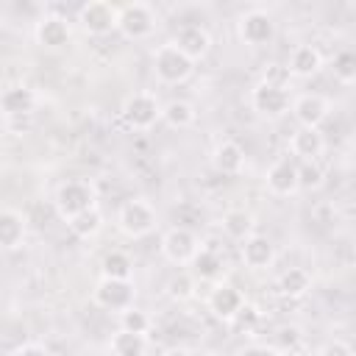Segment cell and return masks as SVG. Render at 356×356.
<instances>
[{
    "label": "cell",
    "mask_w": 356,
    "mask_h": 356,
    "mask_svg": "<svg viewBox=\"0 0 356 356\" xmlns=\"http://www.w3.org/2000/svg\"><path fill=\"white\" fill-rule=\"evenodd\" d=\"M192 72H195V61L189 56H184L172 42H164L153 50V75L159 83L178 86V83L189 81Z\"/></svg>",
    "instance_id": "obj_1"
},
{
    "label": "cell",
    "mask_w": 356,
    "mask_h": 356,
    "mask_svg": "<svg viewBox=\"0 0 356 356\" xmlns=\"http://www.w3.org/2000/svg\"><path fill=\"white\" fill-rule=\"evenodd\" d=\"M53 203H56L58 217L70 222V220L78 217L81 211H89V209L97 206V189H95V184H89V181L72 178V181H64V184L56 189Z\"/></svg>",
    "instance_id": "obj_2"
},
{
    "label": "cell",
    "mask_w": 356,
    "mask_h": 356,
    "mask_svg": "<svg viewBox=\"0 0 356 356\" xmlns=\"http://www.w3.org/2000/svg\"><path fill=\"white\" fill-rule=\"evenodd\" d=\"M156 222H159V214H156L153 203L145 197H131L117 211V228L128 239H142V236L153 234Z\"/></svg>",
    "instance_id": "obj_3"
},
{
    "label": "cell",
    "mask_w": 356,
    "mask_h": 356,
    "mask_svg": "<svg viewBox=\"0 0 356 356\" xmlns=\"http://www.w3.org/2000/svg\"><path fill=\"white\" fill-rule=\"evenodd\" d=\"M156 8L150 3H142V0H134V3H125L120 6V22H117V31L125 36V39H147L153 31H156Z\"/></svg>",
    "instance_id": "obj_4"
},
{
    "label": "cell",
    "mask_w": 356,
    "mask_h": 356,
    "mask_svg": "<svg viewBox=\"0 0 356 356\" xmlns=\"http://www.w3.org/2000/svg\"><path fill=\"white\" fill-rule=\"evenodd\" d=\"M161 103L153 92L142 89V92H134L125 103H122V120L128 122V128L134 131H150L159 120H161Z\"/></svg>",
    "instance_id": "obj_5"
},
{
    "label": "cell",
    "mask_w": 356,
    "mask_h": 356,
    "mask_svg": "<svg viewBox=\"0 0 356 356\" xmlns=\"http://www.w3.org/2000/svg\"><path fill=\"white\" fill-rule=\"evenodd\" d=\"M136 300V284L120 281V278H100L92 289V303L106 309V312H125Z\"/></svg>",
    "instance_id": "obj_6"
},
{
    "label": "cell",
    "mask_w": 356,
    "mask_h": 356,
    "mask_svg": "<svg viewBox=\"0 0 356 356\" xmlns=\"http://www.w3.org/2000/svg\"><path fill=\"white\" fill-rule=\"evenodd\" d=\"M78 22L89 36H106L117 31L120 22V6L108 0H89L78 8Z\"/></svg>",
    "instance_id": "obj_7"
},
{
    "label": "cell",
    "mask_w": 356,
    "mask_h": 356,
    "mask_svg": "<svg viewBox=\"0 0 356 356\" xmlns=\"http://www.w3.org/2000/svg\"><path fill=\"white\" fill-rule=\"evenodd\" d=\"M236 33L248 47H264L275 39V19L264 8H250V11L239 14Z\"/></svg>",
    "instance_id": "obj_8"
},
{
    "label": "cell",
    "mask_w": 356,
    "mask_h": 356,
    "mask_svg": "<svg viewBox=\"0 0 356 356\" xmlns=\"http://www.w3.org/2000/svg\"><path fill=\"white\" fill-rule=\"evenodd\" d=\"M159 248H161V256H164L170 264L184 267V264H192L195 253L200 250V239L195 236V231H189V228H184V225H172L170 231H164Z\"/></svg>",
    "instance_id": "obj_9"
},
{
    "label": "cell",
    "mask_w": 356,
    "mask_h": 356,
    "mask_svg": "<svg viewBox=\"0 0 356 356\" xmlns=\"http://www.w3.org/2000/svg\"><path fill=\"white\" fill-rule=\"evenodd\" d=\"M264 186L270 195L275 197H289L295 192H300V175H298V159H292L289 153L286 156H278L267 172H264Z\"/></svg>",
    "instance_id": "obj_10"
},
{
    "label": "cell",
    "mask_w": 356,
    "mask_h": 356,
    "mask_svg": "<svg viewBox=\"0 0 356 356\" xmlns=\"http://www.w3.org/2000/svg\"><path fill=\"white\" fill-rule=\"evenodd\" d=\"M250 106L259 117H267V120H278L284 114L292 111V100H289V92L284 86H273V83H264L259 81L250 92Z\"/></svg>",
    "instance_id": "obj_11"
},
{
    "label": "cell",
    "mask_w": 356,
    "mask_h": 356,
    "mask_svg": "<svg viewBox=\"0 0 356 356\" xmlns=\"http://www.w3.org/2000/svg\"><path fill=\"white\" fill-rule=\"evenodd\" d=\"M245 303H248V300H245L242 289L234 286L231 281H217V284L211 286L209 298H206L209 312H211L217 320H222V323H231V320L236 317V312H239Z\"/></svg>",
    "instance_id": "obj_12"
},
{
    "label": "cell",
    "mask_w": 356,
    "mask_h": 356,
    "mask_svg": "<svg viewBox=\"0 0 356 356\" xmlns=\"http://www.w3.org/2000/svg\"><path fill=\"white\" fill-rule=\"evenodd\" d=\"M33 39H36V44L44 47V50H61V47L70 44L72 31H70V22H67L64 17H58V14H44V17H39L36 25H33Z\"/></svg>",
    "instance_id": "obj_13"
},
{
    "label": "cell",
    "mask_w": 356,
    "mask_h": 356,
    "mask_svg": "<svg viewBox=\"0 0 356 356\" xmlns=\"http://www.w3.org/2000/svg\"><path fill=\"white\" fill-rule=\"evenodd\" d=\"M36 103H39V97H36V92L28 83H14V86L3 89V95H0V108H3V117L6 120L31 117L33 108H36Z\"/></svg>",
    "instance_id": "obj_14"
},
{
    "label": "cell",
    "mask_w": 356,
    "mask_h": 356,
    "mask_svg": "<svg viewBox=\"0 0 356 356\" xmlns=\"http://www.w3.org/2000/svg\"><path fill=\"white\" fill-rule=\"evenodd\" d=\"M292 117L298 120L300 128H320L328 117V100L323 95H314V92L298 95L292 100Z\"/></svg>",
    "instance_id": "obj_15"
},
{
    "label": "cell",
    "mask_w": 356,
    "mask_h": 356,
    "mask_svg": "<svg viewBox=\"0 0 356 356\" xmlns=\"http://www.w3.org/2000/svg\"><path fill=\"white\" fill-rule=\"evenodd\" d=\"M239 256H242V261H245L248 270L259 273V270L273 267V261H275V245H273L270 236H264V234H253V236H248V239L242 242Z\"/></svg>",
    "instance_id": "obj_16"
},
{
    "label": "cell",
    "mask_w": 356,
    "mask_h": 356,
    "mask_svg": "<svg viewBox=\"0 0 356 356\" xmlns=\"http://www.w3.org/2000/svg\"><path fill=\"white\" fill-rule=\"evenodd\" d=\"M172 44H175L184 56H189L192 61H200V58L211 50V36H209V31H206V28H200V25L189 22V25H181V28H178V33H175Z\"/></svg>",
    "instance_id": "obj_17"
},
{
    "label": "cell",
    "mask_w": 356,
    "mask_h": 356,
    "mask_svg": "<svg viewBox=\"0 0 356 356\" xmlns=\"http://www.w3.org/2000/svg\"><path fill=\"white\" fill-rule=\"evenodd\" d=\"M325 150V139L320 128H298L289 136V156L298 161H317Z\"/></svg>",
    "instance_id": "obj_18"
},
{
    "label": "cell",
    "mask_w": 356,
    "mask_h": 356,
    "mask_svg": "<svg viewBox=\"0 0 356 356\" xmlns=\"http://www.w3.org/2000/svg\"><path fill=\"white\" fill-rule=\"evenodd\" d=\"M286 70L295 78H312V75H317L323 70V56H320V50L314 44H298L289 53Z\"/></svg>",
    "instance_id": "obj_19"
},
{
    "label": "cell",
    "mask_w": 356,
    "mask_h": 356,
    "mask_svg": "<svg viewBox=\"0 0 356 356\" xmlns=\"http://www.w3.org/2000/svg\"><path fill=\"white\" fill-rule=\"evenodd\" d=\"M211 164H214V170L220 175H236L245 167V150H242V145L234 142V139H222L214 147V153H211Z\"/></svg>",
    "instance_id": "obj_20"
},
{
    "label": "cell",
    "mask_w": 356,
    "mask_h": 356,
    "mask_svg": "<svg viewBox=\"0 0 356 356\" xmlns=\"http://www.w3.org/2000/svg\"><path fill=\"white\" fill-rule=\"evenodd\" d=\"M25 242V217L22 211L6 206L0 211V245L6 250H17Z\"/></svg>",
    "instance_id": "obj_21"
},
{
    "label": "cell",
    "mask_w": 356,
    "mask_h": 356,
    "mask_svg": "<svg viewBox=\"0 0 356 356\" xmlns=\"http://www.w3.org/2000/svg\"><path fill=\"white\" fill-rule=\"evenodd\" d=\"M222 267H225L222 253L217 248H209V245H200V250L192 259V275L200 281H217L222 275Z\"/></svg>",
    "instance_id": "obj_22"
},
{
    "label": "cell",
    "mask_w": 356,
    "mask_h": 356,
    "mask_svg": "<svg viewBox=\"0 0 356 356\" xmlns=\"http://www.w3.org/2000/svg\"><path fill=\"white\" fill-rule=\"evenodd\" d=\"M220 228L228 239L234 242H245L248 236H253V214L245 209H228L220 220Z\"/></svg>",
    "instance_id": "obj_23"
},
{
    "label": "cell",
    "mask_w": 356,
    "mask_h": 356,
    "mask_svg": "<svg viewBox=\"0 0 356 356\" xmlns=\"http://www.w3.org/2000/svg\"><path fill=\"white\" fill-rule=\"evenodd\" d=\"M108 350H111V356H145V350H147V337H145V334H131V331H125V328H117V331L111 334Z\"/></svg>",
    "instance_id": "obj_24"
},
{
    "label": "cell",
    "mask_w": 356,
    "mask_h": 356,
    "mask_svg": "<svg viewBox=\"0 0 356 356\" xmlns=\"http://www.w3.org/2000/svg\"><path fill=\"white\" fill-rule=\"evenodd\" d=\"M278 289L286 298H303L312 289V275L303 267H289L278 275Z\"/></svg>",
    "instance_id": "obj_25"
},
{
    "label": "cell",
    "mask_w": 356,
    "mask_h": 356,
    "mask_svg": "<svg viewBox=\"0 0 356 356\" xmlns=\"http://www.w3.org/2000/svg\"><path fill=\"white\" fill-rule=\"evenodd\" d=\"M100 273L103 278H120V281H131L134 275V259L125 250H108L100 261Z\"/></svg>",
    "instance_id": "obj_26"
},
{
    "label": "cell",
    "mask_w": 356,
    "mask_h": 356,
    "mask_svg": "<svg viewBox=\"0 0 356 356\" xmlns=\"http://www.w3.org/2000/svg\"><path fill=\"white\" fill-rule=\"evenodd\" d=\"M161 120L170 125V128H189L195 122V106L189 100H181V97H172L164 103L161 108Z\"/></svg>",
    "instance_id": "obj_27"
},
{
    "label": "cell",
    "mask_w": 356,
    "mask_h": 356,
    "mask_svg": "<svg viewBox=\"0 0 356 356\" xmlns=\"http://www.w3.org/2000/svg\"><path fill=\"white\" fill-rule=\"evenodd\" d=\"M195 286H197V278H195L192 273H186V270H178V273H172V275L167 278L164 292H167L170 300L184 303V300H192V298H195Z\"/></svg>",
    "instance_id": "obj_28"
},
{
    "label": "cell",
    "mask_w": 356,
    "mask_h": 356,
    "mask_svg": "<svg viewBox=\"0 0 356 356\" xmlns=\"http://www.w3.org/2000/svg\"><path fill=\"white\" fill-rule=\"evenodd\" d=\"M67 225H70V231H72L78 239H92V236L100 234V228H103V214H100L97 206H95V209L81 211L78 217H72Z\"/></svg>",
    "instance_id": "obj_29"
},
{
    "label": "cell",
    "mask_w": 356,
    "mask_h": 356,
    "mask_svg": "<svg viewBox=\"0 0 356 356\" xmlns=\"http://www.w3.org/2000/svg\"><path fill=\"white\" fill-rule=\"evenodd\" d=\"M331 72L339 83H356V50L345 47L339 53H334L331 58Z\"/></svg>",
    "instance_id": "obj_30"
},
{
    "label": "cell",
    "mask_w": 356,
    "mask_h": 356,
    "mask_svg": "<svg viewBox=\"0 0 356 356\" xmlns=\"http://www.w3.org/2000/svg\"><path fill=\"white\" fill-rule=\"evenodd\" d=\"M259 323H261V312H259L253 303H245L228 325H231L234 334H253V331L259 328Z\"/></svg>",
    "instance_id": "obj_31"
},
{
    "label": "cell",
    "mask_w": 356,
    "mask_h": 356,
    "mask_svg": "<svg viewBox=\"0 0 356 356\" xmlns=\"http://www.w3.org/2000/svg\"><path fill=\"white\" fill-rule=\"evenodd\" d=\"M303 342V331L298 328V325H281V328H275V334H273V348L278 350V353H292L298 345Z\"/></svg>",
    "instance_id": "obj_32"
},
{
    "label": "cell",
    "mask_w": 356,
    "mask_h": 356,
    "mask_svg": "<svg viewBox=\"0 0 356 356\" xmlns=\"http://www.w3.org/2000/svg\"><path fill=\"white\" fill-rule=\"evenodd\" d=\"M298 175H300V189L303 192H314L325 181V170L320 167V161H298Z\"/></svg>",
    "instance_id": "obj_33"
},
{
    "label": "cell",
    "mask_w": 356,
    "mask_h": 356,
    "mask_svg": "<svg viewBox=\"0 0 356 356\" xmlns=\"http://www.w3.org/2000/svg\"><path fill=\"white\" fill-rule=\"evenodd\" d=\"M120 328H125L131 334H147L150 331V317H147V312L131 306V309L120 312Z\"/></svg>",
    "instance_id": "obj_34"
},
{
    "label": "cell",
    "mask_w": 356,
    "mask_h": 356,
    "mask_svg": "<svg viewBox=\"0 0 356 356\" xmlns=\"http://www.w3.org/2000/svg\"><path fill=\"white\" fill-rule=\"evenodd\" d=\"M317 356H356V350H353V345L345 342V339H328V342L320 345Z\"/></svg>",
    "instance_id": "obj_35"
},
{
    "label": "cell",
    "mask_w": 356,
    "mask_h": 356,
    "mask_svg": "<svg viewBox=\"0 0 356 356\" xmlns=\"http://www.w3.org/2000/svg\"><path fill=\"white\" fill-rule=\"evenodd\" d=\"M270 70H264V83H273V86H284L286 89V78H289V70L281 67V64H267Z\"/></svg>",
    "instance_id": "obj_36"
},
{
    "label": "cell",
    "mask_w": 356,
    "mask_h": 356,
    "mask_svg": "<svg viewBox=\"0 0 356 356\" xmlns=\"http://www.w3.org/2000/svg\"><path fill=\"white\" fill-rule=\"evenodd\" d=\"M236 356H281L273 345H264V342H250V345H245Z\"/></svg>",
    "instance_id": "obj_37"
},
{
    "label": "cell",
    "mask_w": 356,
    "mask_h": 356,
    "mask_svg": "<svg viewBox=\"0 0 356 356\" xmlns=\"http://www.w3.org/2000/svg\"><path fill=\"white\" fill-rule=\"evenodd\" d=\"M11 356H50V350H47L44 345H39V342H25V345H19Z\"/></svg>",
    "instance_id": "obj_38"
},
{
    "label": "cell",
    "mask_w": 356,
    "mask_h": 356,
    "mask_svg": "<svg viewBox=\"0 0 356 356\" xmlns=\"http://www.w3.org/2000/svg\"><path fill=\"white\" fill-rule=\"evenodd\" d=\"M161 356H195L189 348H167Z\"/></svg>",
    "instance_id": "obj_39"
},
{
    "label": "cell",
    "mask_w": 356,
    "mask_h": 356,
    "mask_svg": "<svg viewBox=\"0 0 356 356\" xmlns=\"http://www.w3.org/2000/svg\"><path fill=\"white\" fill-rule=\"evenodd\" d=\"M314 356H317V353H314Z\"/></svg>",
    "instance_id": "obj_40"
}]
</instances>
